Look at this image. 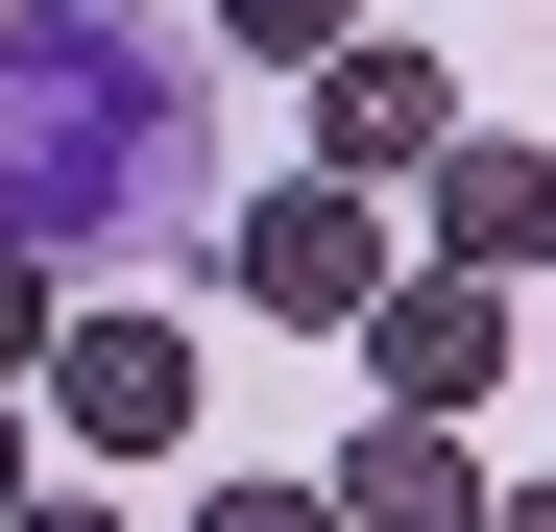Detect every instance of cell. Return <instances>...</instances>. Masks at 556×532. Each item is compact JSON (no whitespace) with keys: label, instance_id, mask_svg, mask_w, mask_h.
<instances>
[{"label":"cell","instance_id":"cell-11","mask_svg":"<svg viewBox=\"0 0 556 532\" xmlns=\"http://www.w3.org/2000/svg\"><path fill=\"white\" fill-rule=\"evenodd\" d=\"M0 532H122V508H98V484H25V508H0Z\"/></svg>","mask_w":556,"mask_h":532},{"label":"cell","instance_id":"cell-2","mask_svg":"<svg viewBox=\"0 0 556 532\" xmlns=\"http://www.w3.org/2000/svg\"><path fill=\"white\" fill-rule=\"evenodd\" d=\"M388 266H412V242H388V194H363V169H291V194H242V218H218V291H242V315H291V339H339Z\"/></svg>","mask_w":556,"mask_h":532},{"label":"cell","instance_id":"cell-1","mask_svg":"<svg viewBox=\"0 0 556 532\" xmlns=\"http://www.w3.org/2000/svg\"><path fill=\"white\" fill-rule=\"evenodd\" d=\"M218 194V49L146 25V0H0V242H122L169 218L194 242Z\"/></svg>","mask_w":556,"mask_h":532},{"label":"cell","instance_id":"cell-12","mask_svg":"<svg viewBox=\"0 0 556 532\" xmlns=\"http://www.w3.org/2000/svg\"><path fill=\"white\" fill-rule=\"evenodd\" d=\"M484 532H556V484H484Z\"/></svg>","mask_w":556,"mask_h":532},{"label":"cell","instance_id":"cell-13","mask_svg":"<svg viewBox=\"0 0 556 532\" xmlns=\"http://www.w3.org/2000/svg\"><path fill=\"white\" fill-rule=\"evenodd\" d=\"M0 508H25V388H0Z\"/></svg>","mask_w":556,"mask_h":532},{"label":"cell","instance_id":"cell-6","mask_svg":"<svg viewBox=\"0 0 556 532\" xmlns=\"http://www.w3.org/2000/svg\"><path fill=\"white\" fill-rule=\"evenodd\" d=\"M412 218H435V266H556V145H508V122H435Z\"/></svg>","mask_w":556,"mask_h":532},{"label":"cell","instance_id":"cell-7","mask_svg":"<svg viewBox=\"0 0 556 532\" xmlns=\"http://www.w3.org/2000/svg\"><path fill=\"white\" fill-rule=\"evenodd\" d=\"M339 532H484V435L388 388V411L339 435Z\"/></svg>","mask_w":556,"mask_h":532},{"label":"cell","instance_id":"cell-10","mask_svg":"<svg viewBox=\"0 0 556 532\" xmlns=\"http://www.w3.org/2000/svg\"><path fill=\"white\" fill-rule=\"evenodd\" d=\"M194 532H339V484H218Z\"/></svg>","mask_w":556,"mask_h":532},{"label":"cell","instance_id":"cell-5","mask_svg":"<svg viewBox=\"0 0 556 532\" xmlns=\"http://www.w3.org/2000/svg\"><path fill=\"white\" fill-rule=\"evenodd\" d=\"M435 122H459V73H435L412 25H339V49H315V169L412 194V169H435Z\"/></svg>","mask_w":556,"mask_h":532},{"label":"cell","instance_id":"cell-4","mask_svg":"<svg viewBox=\"0 0 556 532\" xmlns=\"http://www.w3.org/2000/svg\"><path fill=\"white\" fill-rule=\"evenodd\" d=\"M339 339H363V388H412V411H484V388H508V266H388Z\"/></svg>","mask_w":556,"mask_h":532},{"label":"cell","instance_id":"cell-9","mask_svg":"<svg viewBox=\"0 0 556 532\" xmlns=\"http://www.w3.org/2000/svg\"><path fill=\"white\" fill-rule=\"evenodd\" d=\"M49 291H73V266H49V242H0V388H25V339H49Z\"/></svg>","mask_w":556,"mask_h":532},{"label":"cell","instance_id":"cell-8","mask_svg":"<svg viewBox=\"0 0 556 532\" xmlns=\"http://www.w3.org/2000/svg\"><path fill=\"white\" fill-rule=\"evenodd\" d=\"M339 25H363V0H218V49H242V73H315Z\"/></svg>","mask_w":556,"mask_h":532},{"label":"cell","instance_id":"cell-3","mask_svg":"<svg viewBox=\"0 0 556 532\" xmlns=\"http://www.w3.org/2000/svg\"><path fill=\"white\" fill-rule=\"evenodd\" d=\"M25 388L98 435V460H169L194 435V339H169L146 291H49V339H25Z\"/></svg>","mask_w":556,"mask_h":532}]
</instances>
